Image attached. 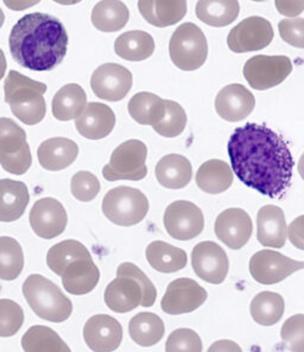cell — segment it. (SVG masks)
Returning a JSON list of instances; mask_svg holds the SVG:
<instances>
[{
	"label": "cell",
	"instance_id": "cell-1",
	"mask_svg": "<svg viewBox=\"0 0 304 352\" xmlns=\"http://www.w3.org/2000/svg\"><path fill=\"white\" fill-rule=\"evenodd\" d=\"M227 151L244 185L272 199L287 192L295 162L287 143L274 130L247 123L234 130Z\"/></svg>",
	"mask_w": 304,
	"mask_h": 352
},
{
	"label": "cell",
	"instance_id": "cell-2",
	"mask_svg": "<svg viewBox=\"0 0 304 352\" xmlns=\"http://www.w3.org/2000/svg\"><path fill=\"white\" fill-rule=\"evenodd\" d=\"M68 34L51 14H25L14 24L9 37L11 55L19 66L34 72L53 71L66 58Z\"/></svg>",
	"mask_w": 304,
	"mask_h": 352
},
{
	"label": "cell",
	"instance_id": "cell-3",
	"mask_svg": "<svg viewBox=\"0 0 304 352\" xmlns=\"http://www.w3.org/2000/svg\"><path fill=\"white\" fill-rule=\"evenodd\" d=\"M157 299V291L150 278L131 262L120 264L117 278L107 285L104 300L115 313H128L138 306L151 307Z\"/></svg>",
	"mask_w": 304,
	"mask_h": 352
},
{
	"label": "cell",
	"instance_id": "cell-4",
	"mask_svg": "<svg viewBox=\"0 0 304 352\" xmlns=\"http://www.w3.org/2000/svg\"><path fill=\"white\" fill-rule=\"evenodd\" d=\"M47 85L10 71L5 79V102L9 104L16 118L27 125L40 124L47 113L45 93Z\"/></svg>",
	"mask_w": 304,
	"mask_h": 352
},
{
	"label": "cell",
	"instance_id": "cell-5",
	"mask_svg": "<svg viewBox=\"0 0 304 352\" xmlns=\"http://www.w3.org/2000/svg\"><path fill=\"white\" fill-rule=\"evenodd\" d=\"M23 294L31 309L43 320L66 322L73 313V304L53 281L32 274L23 283Z\"/></svg>",
	"mask_w": 304,
	"mask_h": 352
},
{
	"label": "cell",
	"instance_id": "cell-6",
	"mask_svg": "<svg viewBox=\"0 0 304 352\" xmlns=\"http://www.w3.org/2000/svg\"><path fill=\"white\" fill-rule=\"evenodd\" d=\"M150 208L149 200L141 190L128 186L115 187L102 200V213L118 226H133L144 220Z\"/></svg>",
	"mask_w": 304,
	"mask_h": 352
},
{
	"label": "cell",
	"instance_id": "cell-7",
	"mask_svg": "<svg viewBox=\"0 0 304 352\" xmlns=\"http://www.w3.org/2000/svg\"><path fill=\"white\" fill-rule=\"evenodd\" d=\"M172 63L181 71L193 72L204 65L208 43L203 31L194 23H183L174 31L169 42Z\"/></svg>",
	"mask_w": 304,
	"mask_h": 352
},
{
	"label": "cell",
	"instance_id": "cell-8",
	"mask_svg": "<svg viewBox=\"0 0 304 352\" xmlns=\"http://www.w3.org/2000/svg\"><path fill=\"white\" fill-rule=\"evenodd\" d=\"M148 148L139 140L121 143L110 155V163L102 168V176L107 181H141L148 175Z\"/></svg>",
	"mask_w": 304,
	"mask_h": 352
},
{
	"label": "cell",
	"instance_id": "cell-9",
	"mask_svg": "<svg viewBox=\"0 0 304 352\" xmlns=\"http://www.w3.org/2000/svg\"><path fill=\"white\" fill-rule=\"evenodd\" d=\"M292 72V62L288 56L257 55L247 60L244 76L248 85L257 91H266L285 81Z\"/></svg>",
	"mask_w": 304,
	"mask_h": 352
},
{
	"label": "cell",
	"instance_id": "cell-10",
	"mask_svg": "<svg viewBox=\"0 0 304 352\" xmlns=\"http://www.w3.org/2000/svg\"><path fill=\"white\" fill-rule=\"evenodd\" d=\"M164 228L177 241H190L202 234L204 217L200 207L191 201L177 200L164 212Z\"/></svg>",
	"mask_w": 304,
	"mask_h": 352
},
{
	"label": "cell",
	"instance_id": "cell-11",
	"mask_svg": "<svg viewBox=\"0 0 304 352\" xmlns=\"http://www.w3.org/2000/svg\"><path fill=\"white\" fill-rule=\"evenodd\" d=\"M250 274L260 285H276L304 269V262L291 260L274 250H260L250 260Z\"/></svg>",
	"mask_w": 304,
	"mask_h": 352
},
{
	"label": "cell",
	"instance_id": "cell-12",
	"mask_svg": "<svg viewBox=\"0 0 304 352\" xmlns=\"http://www.w3.org/2000/svg\"><path fill=\"white\" fill-rule=\"evenodd\" d=\"M274 28L268 19L252 16L231 30L227 37V45L233 53L257 52L266 48L274 40Z\"/></svg>",
	"mask_w": 304,
	"mask_h": 352
},
{
	"label": "cell",
	"instance_id": "cell-13",
	"mask_svg": "<svg viewBox=\"0 0 304 352\" xmlns=\"http://www.w3.org/2000/svg\"><path fill=\"white\" fill-rule=\"evenodd\" d=\"M132 84V73L118 63H105L97 67L91 78L94 94L107 102L123 100L131 91Z\"/></svg>",
	"mask_w": 304,
	"mask_h": 352
},
{
	"label": "cell",
	"instance_id": "cell-14",
	"mask_svg": "<svg viewBox=\"0 0 304 352\" xmlns=\"http://www.w3.org/2000/svg\"><path fill=\"white\" fill-rule=\"evenodd\" d=\"M207 298V291L198 282L188 278H176L169 283L161 307L163 312L172 316L185 314L201 307Z\"/></svg>",
	"mask_w": 304,
	"mask_h": 352
},
{
	"label": "cell",
	"instance_id": "cell-15",
	"mask_svg": "<svg viewBox=\"0 0 304 352\" xmlns=\"http://www.w3.org/2000/svg\"><path fill=\"white\" fill-rule=\"evenodd\" d=\"M191 267L203 281L220 285L229 275V256L218 243H198L191 252Z\"/></svg>",
	"mask_w": 304,
	"mask_h": 352
},
{
	"label": "cell",
	"instance_id": "cell-16",
	"mask_svg": "<svg viewBox=\"0 0 304 352\" xmlns=\"http://www.w3.org/2000/svg\"><path fill=\"white\" fill-rule=\"evenodd\" d=\"M29 220L32 231L43 239L58 237L68 224L66 208L54 198L37 200L31 208Z\"/></svg>",
	"mask_w": 304,
	"mask_h": 352
},
{
	"label": "cell",
	"instance_id": "cell-17",
	"mask_svg": "<svg viewBox=\"0 0 304 352\" xmlns=\"http://www.w3.org/2000/svg\"><path fill=\"white\" fill-rule=\"evenodd\" d=\"M216 237L232 250H239L246 245L253 231L250 214L243 208H229L221 212L214 226Z\"/></svg>",
	"mask_w": 304,
	"mask_h": 352
},
{
	"label": "cell",
	"instance_id": "cell-18",
	"mask_svg": "<svg viewBox=\"0 0 304 352\" xmlns=\"http://www.w3.org/2000/svg\"><path fill=\"white\" fill-rule=\"evenodd\" d=\"M84 339L93 352H113L123 340V326L115 318L97 314L84 324Z\"/></svg>",
	"mask_w": 304,
	"mask_h": 352
},
{
	"label": "cell",
	"instance_id": "cell-19",
	"mask_svg": "<svg viewBox=\"0 0 304 352\" xmlns=\"http://www.w3.org/2000/svg\"><path fill=\"white\" fill-rule=\"evenodd\" d=\"M256 107V98L245 86L232 84L221 89L215 98V111L226 122L246 119Z\"/></svg>",
	"mask_w": 304,
	"mask_h": 352
},
{
	"label": "cell",
	"instance_id": "cell-20",
	"mask_svg": "<svg viewBox=\"0 0 304 352\" xmlns=\"http://www.w3.org/2000/svg\"><path fill=\"white\" fill-rule=\"evenodd\" d=\"M75 126L80 135L87 140L106 138L115 126V112L102 102H89L82 115L75 119Z\"/></svg>",
	"mask_w": 304,
	"mask_h": 352
},
{
	"label": "cell",
	"instance_id": "cell-21",
	"mask_svg": "<svg viewBox=\"0 0 304 352\" xmlns=\"http://www.w3.org/2000/svg\"><path fill=\"white\" fill-rule=\"evenodd\" d=\"M257 239L266 248L281 249L287 242V220L281 207L266 205L257 214Z\"/></svg>",
	"mask_w": 304,
	"mask_h": 352
},
{
	"label": "cell",
	"instance_id": "cell-22",
	"mask_svg": "<svg viewBox=\"0 0 304 352\" xmlns=\"http://www.w3.org/2000/svg\"><path fill=\"white\" fill-rule=\"evenodd\" d=\"M79 146L75 142L65 137H54L42 142L37 149L40 166L49 172H60L75 162Z\"/></svg>",
	"mask_w": 304,
	"mask_h": 352
},
{
	"label": "cell",
	"instance_id": "cell-23",
	"mask_svg": "<svg viewBox=\"0 0 304 352\" xmlns=\"http://www.w3.org/2000/svg\"><path fill=\"white\" fill-rule=\"evenodd\" d=\"M138 10L151 25L167 28L181 22L188 5L187 0H138Z\"/></svg>",
	"mask_w": 304,
	"mask_h": 352
},
{
	"label": "cell",
	"instance_id": "cell-24",
	"mask_svg": "<svg viewBox=\"0 0 304 352\" xmlns=\"http://www.w3.org/2000/svg\"><path fill=\"white\" fill-rule=\"evenodd\" d=\"M62 285L69 294L86 295L95 289L100 270L93 258H82L69 264L61 275Z\"/></svg>",
	"mask_w": 304,
	"mask_h": 352
},
{
	"label": "cell",
	"instance_id": "cell-25",
	"mask_svg": "<svg viewBox=\"0 0 304 352\" xmlns=\"http://www.w3.org/2000/svg\"><path fill=\"white\" fill-rule=\"evenodd\" d=\"M30 201L27 186L22 181L0 180V221L12 223L22 218Z\"/></svg>",
	"mask_w": 304,
	"mask_h": 352
},
{
	"label": "cell",
	"instance_id": "cell-26",
	"mask_svg": "<svg viewBox=\"0 0 304 352\" xmlns=\"http://www.w3.org/2000/svg\"><path fill=\"white\" fill-rule=\"evenodd\" d=\"M154 173L161 186L169 190H181L189 185L193 177V167L185 156L169 154L159 160Z\"/></svg>",
	"mask_w": 304,
	"mask_h": 352
},
{
	"label": "cell",
	"instance_id": "cell-27",
	"mask_svg": "<svg viewBox=\"0 0 304 352\" xmlns=\"http://www.w3.org/2000/svg\"><path fill=\"white\" fill-rule=\"evenodd\" d=\"M233 169L221 160H209L196 173V185L208 194L224 193L233 184Z\"/></svg>",
	"mask_w": 304,
	"mask_h": 352
},
{
	"label": "cell",
	"instance_id": "cell-28",
	"mask_svg": "<svg viewBox=\"0 0 304 352\" xmlns=\"http://www.w3.org/2000/svg\"><path fill=\"white\" fill-rule=\"evenodd\" d=\"M145 256L151 267L159 273H177L188 263V256L183 249L163 241L150 243L146 248Z\"/></svg>",
	"mask_w": 304,
	"mask_h": 352
},
{
	"label": "cell",
	"instance_id": "cell-29",
	"mask_svg": "<svg viewBox=\"0 0 304 352\" xmlns=\"http://www.w3.org/2000/svg\"><path fill=\"white\" fill-rule=\"evenodd\" d=\"M87 106V96L78 84L65 85L58 89L51 102V111L60 122H69L82 115Z\"/></svg>",
	"mask_w": 304,
	"mask_h": 352
},
{
	"label": "cell",
	"instance_id": "cell-30",
	"mask_svg": "<svg viewBox=\"0 0 304 352\" xmlns=\"http://www.w3.org/2000/svg\"><path fill=\"white\" fill-rule=\"evenodd\" d=\"M195 12L209 27L224 28L238 18L240 4L238 0H198Z\"/></svg>",
	"mask_w": 304,
	"mask_h": 352
},
{
	"label": "cell",
	"instance_id": "cell-31",
	"mask_svg": "<svg viewBox=\"0 0 304 352\" xmlns=\"http://www.w3.org/2000/svg\"><path fill=\"white\" fill-rule=\"evenodd\" d=\"M154 37L145 31H128L115 42V52L126 61L139 62L151 58L154 53Z\"/></svg>",
	"mask_w": 304,
	"mask_h": 352
},
{
	"label": "cell",
	"instance_id": "cell-32",
	"mask_svg": "<svg viewBox=\"0 0 304 352\" xmlns=\"http://www.w3.org/2000/svg\"><path fill=\"white\" fill-rule=\"evenodd\" d=\"M130 11L121 0H102L92 11V23L102 32H117L128 24Z\"/></svg>",
	"mask_w": 304,
	"mask_h": 352
},
{
	"label": "cell",
	"instance_id": "cell-33",
	"mask_svg": "<svg viewBox=\"0 0 304 352\" xmlns=\"http://www.w3.org/2000/svg\"><path fill=\"white\" fill-rule=\"evenodd\" d=\"M128 110L135 122L154 126L165 115V100L154 93L139 92L128 102Z\"/></svg>",
	"mask_w": 304,
	"mask_h": 352
},
{
	"label": "cell",
	"instance_id": "cell-34",
	"mask_svg": "<svg viewBox=\"0 0 304 352\" xmlns=\"http://www.w3.org/2000/svg\"><path fill=\"white\" fill-rule=\"evenodd\" d=\"M130 337L135 343L148 348L159 343L163 338L165 326L161 318L150 312L136 314L128 324Z\"/></svg>",
	"mask_w": 304,
	"mask_h": 352
},
{
	"label": "cell",
	"instance_id": "cell-35",
	"mask_svg": "<svg viewBox=\"0 0 304 352\" xmlns=\"http://www.w3.org/2000/svg\"><path fill=\"white\" fill-rule=\"evenodd\" d=\"M24 352H71L56 331L48 326L35 325L22 337Z\"/></svg>",
	"mask_w": 304,
	"mask_h": 352
},
{
	"label": "cell",
	"instance_id": "cell-36",
	"mask_svg": "<svg viewBox=\"0 0 304 352\" xmlns=\"http://www.w3.org/2000/svg\"><path fill=\"white\" fill-rule=\"evenodd\" d=\"M285 309L284 299L274 292H261L252 300L251 317L261 326H272L282 319Z\"/></svg>",
	"mask_w": 304,
	"mask_h": 352
},
{
	"label": "cell",
	"instance_id": "cell-37",
	"mask_svg": "<svg viewBox=\"0 0 304 352\" xmlns=\"http://www.w3.org/2000/svg\"><path fill=\"white\" fill-rule=\"evenodd\" d=\"M82 258H92L89 249L75 239H67L50 248L47 254V264L54 273L61 276L69 264Z\"/></svg>",
	"mask_w": 304,
	"mask_h": 352
},
{
	"label": "cell",
	"instance_id": "cell-38",
	"mask_svg": "<svg viewBox=\"0 0 304 352\" xmlns=\"http://www.w3.org/2000/svg\"><path fill=\"white\" fill-rule=\"evenodd\" d=\"M24 268L21 244L12 237H0V280L14 281Z\"/></svg>",
	"mask_w": 304,
	"mask_h": 352
},
{
	"label": "cell",
	"instance_id": "cell-39",
	"mask_svg": "<svg viewBox=\"0 0 304 352\" xmlns=\"http://www.w3.org/2000/svg\"><path fill=\"white\" fill-rule=\"evenodd\" d=\"M30 149L27 142V132L12 119L0 118V156L19 154Z\"/></svg>",
	"mask_w": 304,
	"mask_h": 352
},
{
	"label": "cell",
	"instance_id": "cell-40",
	"mask_svg": "<svg viewBox=\"0 0 304 352\" xmlns=\"http://www.w3.org/2000/svg\"><path fill=\"white\" fill-rule=\"evenodd\" d=\"M187 113L178 102L165 100V115L163 119L152 126L159 136L174 138L180 136L187 126Z\"/></svg>",
	"mask_w": 304,
	"mask_h": 352
},
{
	"label": "cell",
	"instance_id": "cell-41",
	"mask_svg": "<svg viewBox=\"0 0 304 352\" xmlns=\"http://www.w3.org/2000/svg\"><path fill=\"white\" fill-rule=\"evenodd\" d=\"M24 324V311L14 300L0 299V337H11Z\"/></svg>",
	"mask_w": 304,
	"mask_h": 352
},
{
	"label": "cell",
	"instance_id": "cell-42",
	"mask_svg": "<svg viewBox=\"0 0 304 352\" xmlns=\"http://www.w3.org/2000/svg\"><path fill=\"white\" fill-rule=\"evenodd\" d=\"M102 185L97 176L91 172H79L71 177V190L73 197L82 201L89 203L97 198L100 193Z\"/></svg>",
	"mask_w": 304,
	"mask_h": 352
},
{
	"label": "cell",
	"instance_id": "cell-43",
	"mask_svg": "<svg viewBox=\"0 0 304 352\" xmlns=\"http://www.w3.org/2000/svg\"><path fill=\"white\" fill-rule=\"evenodd\" d=\"M202 340L191 329H177L165 343V352H202Z\"/></svg>",
	"mask_w": 304,
	"mask_h": 352
},
{
	"label": "cell",
	"instance_id": "cell-44",
	"mask_svg": "<svg viewBox=\"0 0 304 352\" xmlns=\"http://www.w3.org/2000/svg\"><path fill=\"white\" fill-rule=\"evenodd\" d=\"M283 345L290 352H304V314H295L283 324Z\"/></svg>",
	"mask_w": 304,
	"mask_h": 352
},
{
	"label": "cell",
	"instance_id": "cell-45",
	"mask_svg": "<svg viewBox=\"0 0 304 352\" xmlns=\"http://www.w3.org/2000/svg\"><path fill=\"white\" fill-rule=\"evenodd\" d=\"M278 30L285 43L304 49V18L283 19L278 24Z\"/></svg>",
	"mask_w": 304,
	"mask_h": 352
},
{
	"label": "cell",
	"instance_id": "cell-46",
	"mask_svg": "<svg viewBox=\"0 0 304 352\" xmlns=\"http://www.w3.org/2000/svg\"><path fill=\"white\" fill-rule=\"evenodd\" d=\"M288 237L294 247L304 250V216L292 220L288 229Z\"/></svg>",
	"mask_w": 304,
	"mask_h": 352
},
{
	"label": "cell",
	"instance_id": "cell-47",
	"mask_svg": "<svg viewBox=\"0 0 304 352\" xmlns=\"http://www.w3.org/2000/svg\"><path fill=\"white\" fill-rule=\"evenodd\" d=\"M278 12L285 17L295 18L304 11V0H274Z\"/></svg>",
	"mask_w": 304,
	"mask_h": 352
},
{
	"label": "cell",
	"instance_id": "cell-48",
	"mask_svg": "<svg viewBox=\"0 0 304 352\" xmlns=\"http://www.w3.org/2000/svg\"><path fill=\"white\" fill-rule=\"evenodd\" d=\"M207 352H244L242 346L238 343L229 339H221L215 343H213Z\"/></svg>",
	"mask_w": 304,
	"mask_h": 352
},
{
	"label": "cell",
	"instance_id": "cell-49",
	"mask_svg": "<svg viewBox=\"0 0 304 352\" xmlns=\"http://www.w3.org/2000/svg\"><path fill=\"white\" fill-rule=\"evenodd\" d=\"M6 8L12 11H24L40 3L42 0H3Z\"/></svg>",
	"mask_w": 304,
	"mask_h": 352
},
{
	"label": "cell",
	"instance_id": "cell-50",
	"mask_svg": "<svg viewBox=\"0 0 304 352\" xmlns=\"http://www.w3.org/2000/svg\"><path fill=\"white\" fill-rule=\"evenodd\" d=\"M8 68V63H6V58H5V54L1 49H0V81L3 80L5 76V72Z\"/></svg>",
	"mask_w": 304,
	"mask_h": 352
},
{
	"label": "cell",
	"instance_id": "cell-51",
	"mask_svg": "<svg viewBox=\"0 0 304 352\" xmlns=\"http://www.w3.org/2000/svg\"><path fill=\"white\" fill-rule=\"evenodd\" d=\"M55 3H58V4L61 5H67V6H69V5H75L81 3L82 0H53Z\"/></svg>",
	"mask_w": 304,
	"mask_h": 352
},
{
	"label": "cell",
	"instance_id": "cell-52",
	"mask_svg": "<svg viewBox=\"0 0 304 352\" xmlns=\"http://www.w3.org/2000/svg\"><path fill=\"white\" fill-rule=\"evenodd\" d=\"M299 173H300L301 177H302V180L304 181V153L301 156L300 161H299Z\"/></svg>",
	"mask_w": 304,
	"mask_h": 352
},
{
	"label": "cell",
	"instance_id": "cell-53",
	"mask_svg": "<svg viewBox=\"0 0 304 352\" xmlns=\"http://www.w3.org/2000/svg\"><path fill=\"white\" fill-rule=\"evenodd\" d=\"M5 22V14L4 12H3V10H1V8H0V29H1V27L4 25Z\"/></svg>",
	"mask_w": 304,
	"mask_h": 352
},
{
	"label": "cell",
	"instance_id": "cell-54",
	"mask_svg": "<svg viewBox=\"0 0 304 352\" xmlns=\"http://www.w3.org/2000/svg\"><path fill=\"white\" fill-rule=\"evenodd\" d=\"M252 1H258V3H261V1H266V0H252Z\"/></svg>",
	"mask_w": 304,
	"mask_h": 352
}]
</instances>
